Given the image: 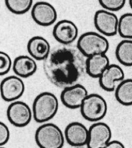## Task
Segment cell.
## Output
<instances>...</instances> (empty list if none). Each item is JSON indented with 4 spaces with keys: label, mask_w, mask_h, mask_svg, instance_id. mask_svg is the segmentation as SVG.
<instances>
[{
    "label": "cell",
    "mask_w": 132,
    "mask_h": 148,
    "mask_svg": "<svg viewBox=\"0 0 132 148\" xmlns=\"http://www.w3.org/2000/svg\"><path fill=\"white\" fill-rule=\"evenodd\" d=\"M85 58L77 47L69 45L55 47L44 60V72L50 82L63 88L77 83L83 75Z\"/></svg>",
    "instance_id": "1"
},
{
    "label": "cell",
    "mask_w": 132,
    "mask_h": 148,
    "mask_svg": "<svg viewBox=\"0 0 132 148\" xmlns=\"http://www.w3.org/2000/svg\"><path fill=\"white\" fill-rule=\"evenodd\" d=\"M58 99L50 92L40 93L34 99L32 113L33 119L38 123H44L53 119L58 111Z\"/></svg>",
    "instance_id": "2"
},
{
    "label": "cell",
    "mask_w": 132,
    "mask_h": 148,
    "mask_svg": "<svg viewBox=\"0 0 132 148\" xmlns=\"http://www.w3.org/2000/svg\"><path fill=\"white\" fill-rule=\"evenodd\" d=\"M76 47L86 58L107 53L110 48V43L103 34L96 32H86L78 37Z\"/></svg>",
    "instance_id": "3"
},
{
    "label": "cell",
    "mask_w": 132,
    "mask_h": 148,
    "mask_svg": "<svg viewBox=\"0 0 132 148\" xmlns=\"http://www.w3.org/2000/svg\"><path fill=\"white\" fill-rule=\"evenodd\" d=\"M35 141L41 148H61L65 144V136L59 126L46 122L37 129Z\"/></svg>",
    "instance_id": "4"
},
{
    "label": "cell",
    "mask_w": 132,
    "mask_h": 148,
    "mask_svg": "<svg viewBox=\"0 0 132 148\" xmlns=\"http://www.w3.org/2000/svg\"><path fill=\"white\" fill-rule=\"evenodd\" d=\"M81 114L84 119L89 122L100 121L107 113L108 106L102 95L92 93L88 94L80 106Z\"/></svg>",
    "instance_id": "5"
},
{
    "label": "cell",
    "mask_w": 132,
    "mask_h": 148,
    "mask_svg": "<svg viewBox=\"0 0 132 148\" xmlns=\"http://www.w3.org/2000/svg\"><path fill=\"white\" fill-rule=\"evenodd\" d=\"M8 120L16 127H25L33 119L32 109L26 102L16 100L11 102L6 111Z\"/></svg>",
    "instance_id": "6"
},
{
    "label": "cell",
    "mask_w": 132,
    "mask_h": 148,
    "mask_svg": "<svg viewBox=\"0 0 132 148\" xmlns=\"http://www.w3.org/2000/svg\"><path fill=\"white\" fill-rule=\"evenodd\" d=\"M119 18L113 12L99 10L95 12L93 22L96 29L105 36H113L118 34Z\"/></svg>",
    "instance_id": "7"
},
{
    "label": "cell",
    "mask_w": 132,
    "mask_h": 148,
    "mask_svg": "<svg viewBox=\"0 0 132 148\" xmlns=\"http://www.w3.org/2000/svg\"><path fill=\"white\" fill-rule=\"evenodd\" d=\"M25 84L17 75L7 76L0 83V97L5 102L19 100L24 94Z\"/></svg>",
    "instance_id": "8"
},
{
    "label": "cell",
    "mask_w": 132,
    "mask_h": 148,
    "mask_svg": "<svg viewBox=\"0 0 132 148\" xmlns=\"http://www.w3.org/2000/svg\"><path fill=\"white\" fill-rule=\"evenodd\" d=\"M112 138L110 126L103 122H95L89 128V137L86 143L89 148H106Z\"/></svg>",
    "instance_id": "9"
},
{
    "label": "cell",
    "mask_w": 132,
    "mask_h": 148,
    "mask_svg": "<svg viewBox=\"0 0 132 148\" xmlns=\"http://www.w3.org/2000/svg\"><path fill=\"white\" fill-rule=\"evenodd\" d=\"M31 16L37 24L49 27L54 24L58 19V12L54 5L47 2L40 1L33 5Z\"/></svg>",
    "instance_id": "10"
},
{
    "label": "cell",
    "mask_w": 132,
    "mask_h": 148,
    "mask_svg": "<svg viewBox=\"0 0 132 148\" xmlns=\"http://www.w3.org/2000/svg\"><path fill=\"white\" fill-rule=\"evenodd\" d=\"M88 94V91L84 85L76 83L63 88L61 93V101L69 109H78Z\"/></svg>",
    "instance_id": "11"
},
{
    "label": "cell",
    "mask_w": 132,
    "mask_h": 148,
    "mask_svg": "<svg viewBox=\"0 0 132 148\" xmlns=\"http://www.w3.org/2000/svg\"><path fill=\"white\" fill-rule=\"evenodd\" d=\"M54 38L62 45H70L78 36V27L69 20H62L55 23L53 28Z\"/></svg>",
    "instance_id": "12"
},
{
    "label": "cell",
    "mask_w": 132,
    "mask_h": 148,
    "mask_svg": "<svg viewBox=\"0 0 132 148\" xmlns=\"http://www.w3.org/2000/svg\"><path fill=\"white\" fill-rule=\"evenodd\" d=\"M65 140L72 147L86 146L89 137V129L79 122H72L67 125L64 132Z\"/></svg>",
    "instance_id": "13"
},
{
    "label": "cell",
    "mask_w": 132,
    "mask_h": 148,
    "mask_svg": "<svg viewBox=\"0 0 132 148\" xmlns=\"http://www.w3.org/2000/svg\"><path fill=\"white\" fill-rule=\"evenodd\" d=\"M124 71L118 64H110L99 77V84L106 92H113L118 85L124 79Z\"/></svg>",
    "instance_id": "14"
},
{
    "label": "cell",
    "mask_w": 132,
    "mask_h": 148,
    "mask_svg": "<svg viewBox=\"0 0 132 148\" xmlns=\"http://www.w3.org/2000/svg\"><path fill=\"white\" fill-rule=\"evenodd\" d=\"M12 69L16 75L21 78H27L34 75L37 70L36 60L30 56L20 55L12 61Z\"/></svg>",
    "instance_id": "15"
},
{
    "label": "cell",
    "mask_w": 132,
    "mask_h": 148,
    "mask_svg": "<svg viewBox=\"0 0 132 148\" xmlns=\"http://www.w3.org/2000/svg\"><path fill=\"white\" fill-rule=\"evenodd\" d=\"M27 51L30 56L36 61H44L51 51V44L41 36L31 37L27 43Z\"/></svg>",
    "instance_id": "16"
},
{
    "label": "cell",
    "mask_w": 132,
    "mask_h": 148,
    "mask_svg": "<svg viewBox=\"0 0 132 148\" xmlns=\"http://www.w3.org/2000/svg\"><path fill=\"white\" fill-rule=\"evenodd\" d=\"M110 64L107 53H99L86 58V72L93 78H99L103 71Z\"/></svg>",
    "instance_id": "17"
},
{
    "label": "cell",
    "mask_w": 132,
    "mask_h": 148,
    "mask_svg": "<svg viewBox=\"0 0 132 148\" xmlns=\"http://www.w3.org/2000/svg\"><path fill=\"white\" fill-rule=\"evenodd\" d=\"M115 98L124 106H132V78L123 79L114 90Z\"/></svg>",
    "instance_id": "18"
},
{
    "label": "cell",
    "mask_w": 132,
    "mask_h": 148,
    "mask_svg": "<svg viewBox=\"0 0 132 148\" xmlns=\"http://www.w3.org/2000/svg\"><path fill=\"white\" fill-rule=\"evenodd\" d=\"M115 55L119 63L125 67H132V40L124 39L118 44Z\"/></svg>",
    "instance_id": "19"
},
{
    "label": "cell",
    "mask_w": 132,
    "mask_h": 148,
    "mask_svg": "<svg viewBox=\"0 0 132 148\" xmlns=\"http://www.w3.org/2000/svg\"><path fill=\"white\" fill-rule=\"evenodd\" d=\"M34 0H5L6 6L16 15H23L31 10Z\"/></svg>",
    "instance_id": "20"
},
{
    "label": "cell",
    "mask_w": 132,
    "mask_h": 148,
    "mask_svg": "<svg viewBox=\"0 0 132 148\" xmlns=\"http://www.w3.org/2000/svg\"><path fill=\"white\" fill-rule=\"evenodd\" d=\"M118 34L124 39L132 40V13L127 12L119 18Z\"/></svg>",
    "instance_id": "21"
},
{
    "label": "cell",
    "mask_w": 132,
    "mask_h": 148,
    "mask_svg": "<svg viewBox=\"0 0 132 148\" xmlns=\"http://www.w3.org/2000/svg\"><path fill=\"white\" fill-rule=\"evenodd\" d=\"M100 5L104 10L111 12H118L122 10L127 0H98Z\"/></svg>",
    "instance_id": "22"
},
{
    "label": "cell",
    "mask_w": 132,
    "mask_h": 148,
    "mask_svg": "<svg viewBox=\"0 0 132 148\" xmlns=\"http://www.w3.org/2000/svg\"><path fill=\"white\" fill-rule=\"evenodd\" d=\"M12 61L11 57L4 51H0V76L5 75L12 69Z\"/></svg>",
    "instance_id": "23"
},
{
    "label": "cell",
    "mask_w": 132,
    "mask_h": 148,
    "mask_svg": "<svg viewBox=\"0 0 132 148\" xmlns=\"http://www.w3.org/2000/svg\"><path fill=\"white\" fill-rule=\"evenodd\" d=\"M10 137V129L7 125L0 121V147L8 143Z\"/></svg>",
    "instance_id": "24"
},
{
    "label": "cell",
    "mask_w": 132,
    "mask_h": 148,
    "mask_svg": "<svg viewBox=\"0 0 132 148\" xmlns=\"http://www.w3.org/2000/svg\"><path fill=\"white\" fill-rule=\"evenodd\" d=\"M124 145L122 142H120V140H110L109 142H108L107 145L106 147V148H124Z\"/></svg>",
    "instance_id": "25"
},
{
    "label": "cell",
    "mask_w": 132,
    "mask_h": 148,
    "mask_svg": "<svg viewBox=\"0 0 132 148\" xmlns=\"http://www.w3.org/2000/svg\"><path fill=\"white\" fill-rule=\"evenodd\" d=\"M129 5H130V7L131 8V10H132V0H129Z\"/></svg>",
    "instance_id": "26"
}]
</instances>
